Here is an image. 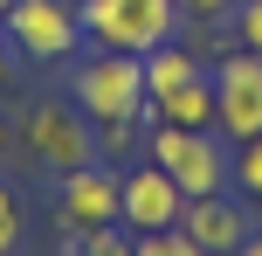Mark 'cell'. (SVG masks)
Instances as JSON below:
<instances>
[{
    "instance_id": "1",
    "label": "cell",
    "mask_w": 262,
    "mask_h": 256,
    "mask_svg": "<svg viewBox=\"0 0 262 256\" xmlns=\"http://www.w3.org/2000/svg\"><path fill=\"white\" fill-rule=\"evenodd\" d=\"M145 160L166 166L186 201L193 194H228V180H235V152H228V139L214 125H159L145 139Z\"/></svg>"
},
{
    "instance_id": "2",
    "label": "cell",
    "mask_w": 262,
    "mask_h": 256,
    "mask_svg": "<svg viewBox=\"0 0 262 256\" xmlns=\"http://www.w3.org/2000/svg\"><path fill=\"white\" fill-rule=\"evenodd\" d=\"M76 111L104 132V125H138L152 118V97H145V55L104 49L76 69Z\"/></svg>"
},
{
    "instance_id": "3",
    "label": "cell",
    "mask_w": 262,
    "mask_h": 256,
    "mask_svg": "<svg viewBox=\"0 0 262 256\" xmlns=\"http://www.w3.org/2000/svg\"><path fill=\"white\" fill-rule=\"evenodd\" d=\"M180 28V0H83V35L97 49L152 55L159 42H172Z\"/></svg>"
},
{
    "instance_id": "4",
    "label": "cell",
    "mask_w": 262,
    "mask_h": 256,
    "mask_svg": "<svg viewBox=\"0 0 262 256\" xmlns=\"http://www.w3.org/2000/svg\"><path fill=\"white\" fill-rule=\"evenodd\" d=\"M21 146L35 152V166H49L55 180L97 160V125L69 104H28L21 111Z\"/></svg>"
},
{
    "instance_id": "5",
    "label": "cell",
    "mask_w": 262,
    "mask_h": 256,
    "mask_svg": "<svg viewBox=\"0 0 262 256\" xmlns=\"http://www.w3.org/2000/svg\"><path fill=\"white\" fill-rule=\"evenodd\" d=\"M0 28H7L14 55H35V63H62L83 49V7L69 0H14Z\"/></svg>"
},
{
    "instance_id": "6",
    "label": "cell",
    "mask_w": 262,
    "mask_h": 256,
    "mask_svg": "<svg viewBox=\"0 0 262 256\" xmlns=\"http://www.w3.org/2000/svg\"><path fill=\"white\" fill-rule=\"evenodd\" d=\"M214 132H221L228 146L262 139V55L255 49L214 63Z\"/></svg>"
},
{
    "instance_id": "7",
    "label": "cell",
    "mask_w": 262,
    "mask_h": 256,
    "mask_svg": "<svg viewBox=\"0 0 262 256\" xmlns=\"http://www.w3.org/2000/svg\"><path fill=\"white\" fill-rule=\"evenodd\" d=\"M118 201H124V173H111L104 160H90V166H76V173L55 180V215H62L69 235L118 229Z\"/></svg>"
},
{
    "instance_id": "8",
    "label": "cell",
    "mask_w": 262,
    "mask_h": 256,
    "mask_svg": "<svg viewBox=\"0 0 262 256\" xmlns=\"http://www.w3.org/2000/svg\"><path fill=\"white\" fill-rule=\"evenodd\" d=\"M180 215H186V194H180V180H172L159 160H145V166H131V173H124L118 229L152 235V229H180Z\"/></svg>"
},
{
    "instance_id": "9",
    "label": "cell",
    "mask_w": 262,
    "mask_h": 256,
    "mask_svg": "<svg viewBox=\"0 0 262 256\" xmlns=\"http://www.w3.org/2000/svg\"><path fill=\"white\" fill-rule=\"evenodd\" d=\"M180 229L193 235L207 256H235V249L255 235V222H249V208L228 201V194H193V201H186V215H180Z\"/></svg>"
},
{
    "instance_id": "10",
    "label": "cell",
    "mask_w": 262,
    "mask_h": 256,
    "mask_svg": "<svg viewBox=\"0 0 262 256\" xmlns=\"http://www.w3.org/2000/svg\"><path fill=\"white\" fill-rule=\"evenodd\" d=\"M152 125H214V69L166 90V97H152Z\"/></svg>"
},
{
    "instance_id": "11",
    "label": "cell",
    "mask_w": 262,
    "mask_h": 256,
    "mask_svg": "<svg viewBox=\"0 0 262 256\" xmlns=\"http://www.w3.org/2000/svg\"><path fill=\"white\" fill-rule=\"evenodd\" d=\"M193 76H207V63L186 55V49H172V42H159V49L145 55V97H166V90H180V83H193Z\"/></svg>"
},
{
    "instance_id": "12",
    "label": "cell",
    "mask_w": 262,
    "mask_h": 256,
    "mask_svg": "<svg viewBox=\"0 0 262 256\" xmlns=\"http://www.w3.org/2000/svg\"><path fill=\"white\" fill-rule=\"evenodd\" d=\"M131 256H207L186 229H152V235H131Z\"/></svg>"
},
{
    "instance_id": "13",
    "label": "cell",
    "mask_w": 262,
    "mask_h": 256,
    "mask_svg": "<svg viewBox=\"0 0 262 256\" xmlns=\"http://www.w3.org/2000/svg\"><path fill=\"white\" fill-rule=\"evenodd\" d=\"M235 187L262 208V139H242L235 146Z\"/></svg>"
},
{
    "instance_id": "14",
    "label": "cell",
    "mask_w": 262,
    "mask_h": 256,
    "mask_svg": "<svg viewBox=\"0 0 262 256\" xmlns=\"http://www.w3.org/2000/svg\"><path fill=\"white\" fill-rule=\"evenodd\" d=\"M62 256H131V229H90V235H76Z\"/></svg>"
},
{
    "instance_id": "15",
    "label": "cell",
    "mask_w": 262,
    "mask_h": 256,
    "mask_svg": "<svg viewBox=\"0 0 262 256\" xmlns=\"http://www.w3.org/2000/svg\"><path fill=\"white\" fill-rule=\"evenodd\" d=\"M21 249V194L0 180V256H14Z\"/></svg>"
},
{
    "instance_id": "16",
    "label": "cell",
    "mask_w": 262,
    "mask_h": 256,
    "mask_svg": "<svg viewBox=\"0 0 262 256\" xmlns=\"http://www.w3.org/2000/svg\"><path fill=\"white\" fill-rule=\"evenodd\" d=\"M242 0H180V21H200V28H228Z\"/></svg>"
},
{
    "instance_id": "17",
    "label": "cell",
    "mask_w": 262,
    "mask_h": 256,
    "mask_svg": "<svg viewBox=\"0 0 262 256\" xmlns=\"http://www.w3.org/2000/svg\"><path fill=\"white\" fill-rule=\"evenodd\" d=\"M228 35H235L242 49H255V55H262V0H242L235 21H228Z\"/></svg>"
},
{
    "instance_id": "18",
    "label": "cell",
    "mask_w": 262,
    "mask_h": 256,
    "mask_svg": "<svg viewBox=\"0 0 262 256\" xmlns=\"http://www.w3.org/2000/svg\"><path fill=\"white\" fill-rule=\"evenodd\" d=\"M14 69V42H7V28H0V76Z\"/></svg>"
},
{
    "instance_id": "19",
    "label": "cell",
    "mask_w": 262,
    "mask_h": 256,
    "mask_svg": "<svg viewBox=\"0 0 262 256\" xmlns=\"http://www.w3.org/2000/svg\"><path fill=\"white\" fill-rule=\"evenodd\" d=\"M235 256H262V229H255V235H249V243H242Z\"/></svg>"
},
{
    "instance_id": "20",
    "label": "cell",
    "mask_w": 262,
    "mask_h": 256,
    "mask_svg": "<svg viewBox=\"0 0 262 256\" xmlns=\"http://www.w3.org/2000/svg\"><path fill=\"white\" fill-rule=\"evenodd\" d=\"M7 139H14V132H7V118H0V152H7Z\"/></svg>"
},
{
    "instance_id": "21",
    "label": "cell",
    "mask_w": 262,
    "mask_h": 256,
    "mask_svg": "<svg viewBox=\"0 0 262 256\" xmlns=\"http://www.w3.org/2000/svg\"><path fill=\"white\" fill-rule=\"evenodd\" d=\"M7 7H14V0H0V21H7Z\"/></svg>"
}]
</instances>
